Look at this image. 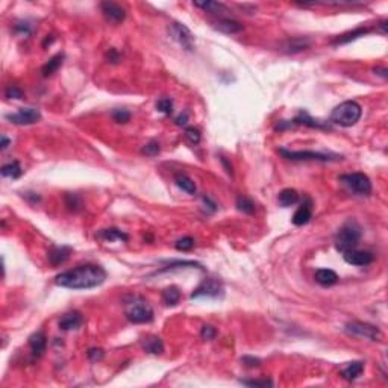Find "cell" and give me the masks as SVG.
<instances>
[{"label": "cell", "instance_id": "obj_47", "mask_svg": "<svg viewBox=\"0 0 388 388\" xmlns=\"http://www.w3.org/2000/svg\"><path fill=\"white\" fill-rule=\"evenodd\" d=\"M375 73L379 75V76H382L384 79L387 78V69H385V67H376V69H375Z\"/></svg>", "mask_w": 388, "mask_h": 388}, {"label": "cell", "instance_id": "obj_23", "mask_svg": "<svg viewBox=\"0 0 388 388\" xmlns=\"http://www.w3.org/2000/svg\"><path fill=\"white\" fill-rule=\"evenodd\" d=\"M291 123H293V126L296 124H305V126H309V127H317V129H331L329 124L323 123L320 120H315L312 117H309L306 112H300L294 120H291Z\"/></svg>", "mask_w": 388, "mask_h": 388}, {"label": "cell", "instance_id": "obj_14", "mask_svg": "<svg viewBox=\"0 0 388 388\" xmlns=\"http://www.w3.org/2000/svg\"><path fill=\"white\" fill-rule=\"evenodd\" d=\"M312 218V202L306 197V200L297 208V211L293 215V223L296 226H303Z\"/></svg>", "mask_w": 388, "mask_h": 388}, {"label": "cell", "instance_id": "obj_18", "mask_svg": "<svg viewBox=\"0 0 388 388\" xmlns=\"http://www.w3.org/2000/svg\"><path fill=\"white\" fill-rule=\"evenodd\" d=\"M141 346L147 353H152V355H159L164 352V343L156 335H149V337L143 338Z\"/></svg>", "mask_w": 388, "mask_h": 388}, {"label": "cell", "instance_id": "obj_33", "mask_svg": "<svg viewBox=\"0 0 388 388\" xmlns=\"http://www.w3.org/2000/svg\"><path fill=\"white\" fill-rule=\"evenodd\" d=\"M156 109L159 112H163V114H172V111H173L172 99H169V97H163V99H159L158 103H156Z\"/></svg>", "mask_w": 388, "mask_h": 388}, {"label": "cell", "instance_id": "obj_9", "mask_svg": "<svg viewBox=\"0 0 388 388\" xmlns=\"http://www.w3.org/2000/svg\"><path fill=\"white\" fill-rule=\"evenodd\" d=\"M223 294V285L220 281L214 278L203 279V282L191 293V299L199 297H218Z\"/></svg>", "mask_w": 388, "mask_h": 388}, {"label": "cell", "instance_id": "obj_29", "mask_svg": "<svg viewBox=\"0 0 388 388\" xmlns=\"http://www.w3.org/2000/svg\"><path fill=\"white\" fill-rule=\"evenodd\" d=\"M175 182L176 185L184 190L185 193L188 194H196V184H194V181L191 178H188L187 175H176L175 178Z\"/></svg>", "mask_w": 388, "mask_h": 388}, {"label": "cell", "instance_id": "obj_46", "mask_svg": "<svg viewBox=\"0 0 388 388\" xmlns=\"http://www.w3.org/2000/svg\"><path fill=\"white\" fill-rule=\"evenodd\" d=\"M9 144H11L9 138H8L6 135H2V143H0V149H2V152H3V150H6Z\"/></svg>", "mask_w": 388, "mask_h": 388}, {"label": "cell", "instance_id": "obj_10", "mask_svg": "<svg viewBox=\"0 0 388 388\" xmlns=\"http://www.w3.org/2000/svg\"><path fill=\"white\" fill-rule=\"evenodd\" d=\"M6 120H9L14 124L27 126V124H34V123L40 121L41 114L35 108H23V109H20L14 114H6Z\"/></svg>", "mask_w": 388, "mask_h": 388}, {"label": "cell", "instance_id": "obj_34", "mask_svg": "<svg viewBox=\"0 0 388 388\" xmlns=\"http://www.w3.org/2000/svg\"><path fill=\"white\" fill-rule=\"evenodd\" d=\"M175 247H176L178 250H181V252H188V250H191V249L194 247V238H191V237H184V238H181V240L176 241Z\"/></svg>", "mask_w": 388, "mask_h": 388}, {"label": "cell", "instance_id": "obj_25", "mask_svg": "<svg viewBox=\"0 0 388 388\" xmlns=\"http://www.w3.org/2000/svg\"><path fill=\"white\" fill-rule=\"evenodd\" d=\"M163 300L167 306H176L181 300V291L178 287H167L163 291Z\"/></svg>", "mask_w": 388, "mask_h": 388}, {"label": "cell", "instance_id": "obj_24", "mask_svg": "<svg viewBox=\"0 0 388 388\" xmlns=\"http://www.w3.org/2000/svg\"><path fill=\"white\" fill-rule=\"evenodd\" d=\"M97 237L105 240V241H127V234H124L123 231L120 229H115V228H111V229H103L100 231L99 234H97Z\"/></svg>", "mask_w": 388, "mask_h": 388}, {"label": "cell", "instance_id": "obj_11", "mask_svg": "<svg viewBox=\"0 0 388 388\" xmlns=\"http://www.w3.org/2000/svg\"><path fill=\"white\" fill-rule=\"evenodd\" d=\"M343 258L347 264L352 266H358V267H364L373 263V253L367 252V250H357L352 249L343 253Z\"/></svg>", "mask_w": 388, "mask_h": 388}, {"label": "cell", "instance_id": "obj_31", "mask_svg": "<svg viewBox=\"0 0 388 388\" xmlns=\"http://www.w3.org/2000/svg\"><path fill=\"white\" fill-rule=\"evenodd\" d=\"M237 208H238V211H241L244 214H253L255 212V203L244 196H240L237 199Z\"/></svg>", "mask_w": 388, "mask_h": 388}, {"label": "cell", "instance_id": "obj_5", "mask_svg": "<svg viewBox=\"0 0 388 388\" xmlns=\"http://www.w3.org/2000/svg\"><path fill=\"white\" fill-rule=\"evenodd\" d=\"M279 153L290 161H318V163H329V161H337L341 159V156L335 153H321V152H314V150H287V149H279Z\"/></svg>", "mask_w": 388, "mask_h": 388}, {"label": "cell", "instance_id": "obj_12", "mask_svg": "<svg viewBox=\"0 0 388 388\" xmlns=\"http://www.w3.org/2000/svg\"><path fill=\"white\" fill-rule=\"evenodd\" d=\"M100 9L105 15V18L111 23H121L126 18V11L120 5L114 2H102Z\"/></svg>", "mask_w": 388, "mask_h": 388}, {"label": "cell", "instance_id": "obj_37", "mask_svg": "<svg viewBox=\"0 0 388 388\" xmlns=\"http://www.w3.org/2000/svg\"><path fill=\"white\" fill-rule=\"evenodd\" d=\"M23 90L17 85H9L5 91V97L8 99H23Z\"/></svg>", "mask_w": 388, "mask_h": 388}, {"label": "cell", "instance_id": "obj_35", "mask_svg": "<svg viewBox=\"0 0 388 388\" xmlns=\"http://www.w3.org/2000/svg\"><path fill=\"white\" fill-rule=\"evenodd\" d=\"M66 203H67L69 209H72V211H78L82 206L81 197L78 196V194H67V196H66Z\"/></svg>", "mask_w": 388, "mask_h": 388}, {"label": "cell", "instance_id": "obj_41", "mask_svg": "<svg viewBox=\"0 0 388 388\" xmlns=\"http://www.w3.org/2000/svg\"><path fill=\"white\" fill-rule=\"evenodd\" d=\"M215 335H217V331H215L214 326H211V325H205V326L202 328L200 337H202L203 340H212Z\"/></svg>", "mask_w": 388, "mask_h": 388}, {"label": "cell", "instance_id": "obj_48", "mask_svg": "<svg viewBox=\"0 0 388 388\" xmlns=\"http://www.w3.org/2000/svg\"><path fill=\"white\" fill-rule=\"evenodd\" d=\"M221 163H223V166L226 167V172H228L229 175H232V166H229L228 159H226V158H221Z\"/></svg>", "mask_w": 388, "mask_h": 388}, {"label": "cell", "instance_id": "obj_4", "mask_svg": "<svg viewBox=\"0 0 388 388\" xmlns=\"http://www.w3.org/2000/svg\"><path fill=\"white\" fill-rule=\"evenodd\" d=\"M361 115H363V108L358 102L346 100L334 108L331 114V121L341 127H350L360 121Z\"/></svg>", "mask_w": 388, "mask_h": 388}, {"label": "cell", "instance_id": "obj_7", "mask_svg": "<svg viewBox=\"0 0 388 388\" xmlns=\"http://www.w3.org/2000/svg\"><path fill=\"white\" fill-rule=\"evenodd\" d=\"M344 332L352 337H360V338H367L372 341H379L382 338V332L379 328L369 325V323L363 321H350L344 326Z\"/></svg>", "mask_w": 388, "mask_h": 388}, {"label": "cell", "instance_id": "obj_15", "mask_svg": "<svg viewBox=\"0 0 388 388\" xmlns=\"http://www.w3.org/2000/svg\"><path fill=\"white\" fill-rule=\"evenodd\" d=\"M46 346H47V338H46L44 332L38 331V332L32 334V335L29 337V347H30L32 355H34L35 358L41 357V355L44 353Z\"/></svg>", "mask_w": 388, "mask_h": 388}, {"label": "cell", "instance_id": "obj_40", "mask_svg": "<svg viewBox=\"0 0 388 388\" xmlns=\"http://www.w3.org/2000/svg\"><path fill=\"white\" fill-rule=\"evenodd\" d=\"M87 355H88L90 361H93V363H97V361H100V360L103 358L105 352H103L102 349H96V347H93V349H90V350L87 352Z\"/></svg>", "mask_w": 388, "mask_h": 388}, {"label": "cell", "instance_id": "obj_38", "mask_svg": "<svg viewBox=\"0 0 388 388\" xmlns=\"http://www.w3.org/2000/svg\"><path fill=\"white\" fill-rule=\"evenodd\" d=\"M112 118L117 123H127L131 120V112L126 109H115V111H112Z\"/></svg>", "mask_w": 388, "mask_h": 388}, {"label": "cell", "instance_id": "obj_19", "mask_svg": "<svg viewBox=\"0 0 388 388\" xmlns=\"http://www.w3.org/2000/svg\"><path fill=\"white\" fill-rule=\"evenodd\" d=\"M315 282L321 287H331L338 282V275L331 269H320L315 272Z\"/></svg>", "mask_w": 388, "mask_h": 388}, {"label": "cell", "instance_id": "obj_21", "mask_svg": "<svg viewBox=\"0 0 388 388\" xmlns=\"http://www.w3.org/2000/svg\"><path fill=\"white\" fill-rule=\"evenodd\" d=\"M279 205L282 208H288V206H293L299 202V193L293 188H285L279 193Z\"/></svg>", "mask_w": 388, "mask_h": 388}, {"label": "cell", "instance_id": "obj_27", "mask_svg": "<svg viewBox=\"0 0 388 388\" xmlns=\"http://www.w3.org/2000/svg\"><path fill=\"white\" fill-rule=\"evenodd\" d=\"M0 173H2L3 178L17 179V178H20L23 175V169H21L18 161H12V163H9V164H5L2 167V170H0Z\"/></svg>", "mask_w": 388, "mask_h": 388}, {"label": "cell", "instance_id": "obj_44", "mask_svg": "<svg viewBox=\"0 0 388 388\" xmlns=\"http://www.w3.org/2000/svg\"><path fill=\"white\" fill-rule=\"evenodd\" d=\"M15 30H17V32H21V34H24V35H29V34H30V27H29L27 23H20V24H17V26H15Z\"/></svg>", "mask_w": 388, "mask_h": 388}, {"label": "cell", "instance_id": "obj_30", "mask_svg": "<svg viewBox=\"0 0 388 388\" xmlns=\"http://www.w3.org/2000/svg\"><path fill=\"white\" fill-rule=\"evenodd\" d=\"M193 3H194V6H197L211 14H220V12L226 11V6L218 2H209V0H206V2H193Z\"/></svg>", "mask_w": 388, "mask_h": 388}, {"label": "cell", "instance_id": "obj_8", "mask_svg": "<svg viewBox=\"0 0 388 388\" xmlns=\"http://www.w3.org/2000/svg\"><path fill=\"white\" fill-rule=\"evenodd\" d=\"M169 34L170 37L179 44L182 46L185 50L191 52L194 50V46H196V41H194V35L193 32L182 23H178V21H173L170 26H169Z\"/></svg>", "mask_w": 388, "mask_h": 388}, {"label": "cell", "instance_id": "obj_16", "mask_svg": "<svg viewBox=\"0 0 388 388\" xmlns=\"http://www.w3.org/2000/svg\"><path fill=\"white\" fill-rule=\"evenodd\" d=\"M84 323V318L82 315L78 312V311H73V312H69L64 315L61 320H59V328L62 331H72V329H79L82 326Z\"/></svg>", "mask_w": 388, "mask_h": 388}, {"label": "cell", "instance_id": "obj_17", "mask_svg": "<svg viewBox=\"0 0 388 388\" xmlns=\"http://www.w3.org/2000/svg\"><path fill=\"white\" fill-rule=\"evenodd\" d=\"M70 253H72V249L70 247H53L50 252H49V261L52 266H61L66 263L69 258H70Z\"/></svg>", "mask_w": 388, "mask_h": 388}, {"label": "cell", "instance_id": "obj_1", "mask_svg": "<svg viewBox=\"0 0 388 388\" xmlns=\"http://www.w3.org/2000/svg\"><path fill=\"white\" fill-rule=\"evenodd\" d=\"M106 281V272L103 267L96 264H85L76 269L62 272L55 278V284L70 290H88L99 287Z\"/></svg>", "mask_w": 388, "mask_h": 388}, {"label": "cell", "instance_id": "obj_20", "mask_svg": "<svg viewBox=\"0 0 388 388\" xmlns=\"http://www.w3.org/2000/svg\"><path fill=\"white\" fill-rule=\"evenodd\" d=\"M364 372V363L363 361H353L349 363L343 370H341V376L346 381H355L357 378L361 376V373Z\"/></svg>", "mask_w": 388, "mask_h": 388}, {"label": "cell", "instance_id": "obj_42", "mask_svg": "<svg viewBox=\"0 0 388 388\" xmlns=\"http://www.w3.org/2000/svg\"><path fill=\"white\" fill-rule=\"evenodd\" d=\"M241 363L247 367H258L261 364V360L253 358V357H244V358H241Z\"/></svg>", "mask_w": 388, "mask_h": 388}, {"label": "cell", "instance_id": "obj_6", "mask_svg": "<svg viewBox=\"0 0 388 388\" xmlns=\"http://www.w3.org/2000/svg\"><path fill=\"white\" fill-rule=\"evenodd\" d=\"M340 182H343L352 193L360 196H369L372 193V182L364 173H347L340 176Z\"/></svg>", "mask_w": 388, "mask_h": 388}, {"label": "cell", "instance_id": "obj_45", "mask_svg": "<svg viewBox=\"0 0 388 388\" xmlns=\"http://www.w3.org/2000/svg\"><path fill=\"white\" fill-rule=\"evenodd\" d=\"M175 121H176V124H178V126H185V124L188 123V112H187V111H185V112H182L181 115H178V117H176V120H175Z\"/></svg>", "mask_w": 388, "mask_h": 388}, {"label": "cell", "instance_id": "obj_43", "mask_svg": "<svg viewBox=\"0 0 388 388\" xmlns=\"http://www.w3.org/2000/svg\"><path fill=\"white\" fill-rule=\"evenodd\" d=\"M108 59H109V62H112V64H117V62H120L121 56H120V53H118L117 50L111 49V50H109V53H108Z\"/></svg>", "mask_w": 388, "mask_h": 388}, {"label": "cell", "instance_id": "obj_3", "mask_svg": "<svg viewBox=\"0 0 388 388\" xmlns=\"http://www.w3.org/2000/svg\"><path fill=\"white\" fill-rule=\"evenodd\" d=\"M361 226L355 221V220H349L346 221L341 228L338 229V232L334 237V244L335 249L341 253L352 250L358 246L360 240H361Z\"/></svg>", "mask_w": 388, "mask_h": 388}, {"label": "cell", "instance_id": "obj_39", "mask_svg": "<svg viewBox=\"0 0 388 388\" xmlns=\"http://www.w3.org/2000/svg\"><path fill=\"white\" fill-rule=\"evenodd\" d=\"M161 147H159V143L158 141H149L144 147H143V153L147 155V156H156L159 153Z\"/></svg>", "mask_w": 388, "mask_h": 388}, {"label": "cell", "instance_id": "obj_2", "mask_svg": "<svg viewBox=\"0 0 388 388\" xmlns=\"http://www.w3.org/2000/svg\"><path fill=\"white\" fill-rule=\"evenodd\" d=\"M124 314L126 318L135 325L150 323L153 320V308L141 296H127L124 299Z\"/></svg>", "mask_w": 388, "mask_h": 388}, {"label": "cell", "instance_id": "obj_32", "mask_svg": "<svg viewBox=\"0 0 388 388\" xmlns=\"http://www.w3.org/2000/svg\"><path fill=\"white\" fill-rule=\"evenodd\" d=\"M185 138L191 144H199L202 140V134L197 127H187L185 129Z\"/></svg>", "mask_w": 388, "mask_h": 388}, {"label": "cell", "instance_id": "obj_36", "mask_svg": "<svg viewBox=\"0 0 388 388\" xmlns=\"http://www.w3.org/2000/svg\"><path fill=\"white\" fill-rule=\"evenodd\" d=\"M243 385H247V387H261V388H267V387H273V382L270 379H255V381H240Z\"/></svg>", "mask_w": 388, "mask_h": 388}, {"label": "cell", "instance_id": "obj_26", "mask_svg": "<svg viewBox=\"0 0 388 388\" xmlns=\"http://www.w3.org/2000/svg\"><path fill=\"white\" fill-rule=\"evenodd\" d=\"M62 62H64V55L62 53H58V55H55L46 66L41 69V73H43V76L44 78H49V76H52L61 66H62Z\"/></svg>", "mask_w": 388, "mask_h": 388}, {"label": "cell", "instance_id": "obj_28", "mask_svg": "<svg viewBox=\"0 0 388 388\" xmlns=\"http://www.w3.org/2000/svg\"><path fill=\"white\" fill-rule=\"evenodd\" d=\"M366 34H369V29H367V27H358V29H355L353 32H349V34H344V35L338 37V38L334 41V44H335V46H338V44H347V43H350V41H353V40H357V38H360V37H364Z\"/></svg>", "mask_w": 388, "mask_h": 388}, {"label": "cell", "instance_id": "obj_13", "mask_svg": "<svg viewBox=\"0 0 388 388\" xmlns=\"http://www.w3.org/2000/svg\"><path fill=\"white\" fill-rule=\"evenodd\" d=\"M212 27L218 32H223V34H228V35H234V34H238V32L243 30V24L235 21V20H231V18L217 20V21L212 23Z\"/></svg>", "mask_w": 388, "mask_h": 388}, {"label": "cell", "instance_id": "obj_22", "mask_svg": "<svg viewBox=\"0 0 388 388\" xmlns=\"http://www.w3.org/2000/svg\"><path fill=\"white\" fill-rule=\"evenodd\" d=\"M309 44H311V41L308 38H293V40H288L284 43L282 50L287 53H297V52L308 49Z\"/></svg>", "mask_w": 388, "mask_h": 388}]
</instances>
